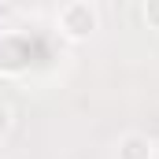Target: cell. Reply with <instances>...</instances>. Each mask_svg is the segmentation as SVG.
Masks as SVG:
<instances>
[{"label": "cell", "instance_id": "cell-1", "mask_svg": "<svg viewBox=\"0 0 159 159\" xmlns=\"http://www.w3.org/2000/svg\"><path fill=\"white\" fill-rule=\"evenodd\" d=\"M56 26H59V34L67 41H89L100 30V11H96V4H89V0H70V4L59 7Z\"/></svg>", "mask_w": 159, "mask_h": 159}, {"label": "cell", "instance_id": "cell-2", "mask_svg": "<svg viewBox=\"0 0 159 159\" xmlns=\"http://www.w3.org/2000/svg\"><path fill=\"white\" fill-rule=\"evenodd\" d=\"M115 156L119 159H152L156 148H152V141L144 133H122L119 144H115Z\"/></svg>", "mask_w": 159, "mask_h": 159}, {"label": "cell", "instance_id": "cell-3", "mask_svg": "<svg viewBox=\"0 0 159 159\" xmlns=\"http://www.w3.org/2000/svg\"><path fill=\"white\" fill-rule=\"evenodd\" d=\"M141 19H144L152 30H159V0H152V4H144V7H141Z\"/></svg>", "mask_w": 159, "mask_h": 159}, {"label": "cell", "instance_id": "cell-4", "mask_svg": "<svg viewBox=\"0 0 159 159\" xmlns=\"http://www.w3.org/2000/svg\"><path fill=\"white\" fill-rule=\"evenodd\" d=\"M11 122H15V115H11V107H7V104H0V137H4L7 129H11Z\"/></svg>", "mask_w": 159, "mask_h": 159}]
</instances>
